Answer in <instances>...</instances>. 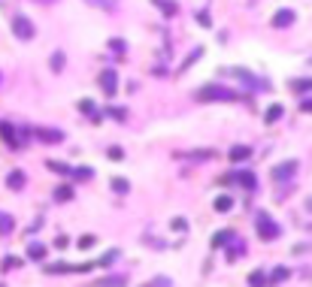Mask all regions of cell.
Segmentation results:
<instances>
[{"instance_id": "cell-1", "label": "cell", "mask_w": 312, "mask_h": 287, "mask_svg": "<svg viewBox=\"0 0 312 287\" xmlns=\"http://www.w3.org/2000/svg\"><path fill=\"white\" fill-rule=\"evenodd\" d=\"M197 100L200 103H234V100H239V94L228 85H206L197 91Z\"/></svg>"}, {"instance_id": "cell-2", "label": "cell", "mask_w": 312, "mask_h": 287, "mask_svg": "<svg viewBox=\"0 0 312 287\" xmlns=\"http://www.w3.org/2000/svg\"><path fill=\"white\" fill-rule=\"evenodd\" d=\"M255 230H258V236H261L264 242H273V239H279V233H282V227L276 224L267 212H258L255 215Z\"/></svg>"}, {"instance_id": "cell-3", "label": "cell", "mask_w": 312, "mask_h": 287, "mask_svg": "<svg viewBox=\"0 0 312 287\" xmlns=\"http://www.w3.org/2000/svg\"><path fill=\"white\" fill-rule=\"evenodd\" d=\"M12 33L19 40H33L37 30H33V22L27 19V15H15V19H12Z\"/></svg>"}, {"instance_id": "cell-4", "label": "cell", "mask_w": 312, "mask_h": 287, "mask_svg": "<svg viewBox=\"0 0 312 287\" xmlns=\"http://www.w3.org/2000/svg\"><path fill=\"white\" fill-rule=\"evenodd\" d=\"M294 172H297V160H285L273 169V182H288V178H294Z\"/></svg>"}, {"instance_id": "cell-5", "label": "cell", "mask_w": 312, "mask_h": 287, "mask_svg": "<svg viewBox=\"0 0 312 287\" xmlns=\"http://www.w3.org/2000/svg\"><path fill=\"white\" fill-rule=\"evenodd\" d=\"M100 88H103V94H115V88H118V73L115 70H103L100 73Z\"/></svg>"}, {"instance_id": "cell-6", "label": "cell", "mask_w": 312, "mask_h": 287, "mask_svg": "<svg viewBox=\"0 0 312 287\" xmlns=\"http://www.w3.org/2000/svg\"><path fill=\"white\" fill-rule=\"evenodd\" d=\"M37 139H40V142H49V145H55V142L64 139V133L55 130V127H40V130H37Z\"/></svg>"}, {"instance_id": "cell-7", "label": "cell", "mask_w": 312, "mask_h": 287, "mask_svg": "<svg viewBox=\"0 0 312 287\" xmlns=\"http://www.w3.org/2000/svg\"><path fill=\"white\" fill-rule=\"evenodd\" d=\"M125 284H128V275H103L91 287H125Z\"/></svg>"}, {"instance_id": "cell-8", "label": "cell", "mask_w": 312, "mask_h": 287, "mask_svg": "<svg viewBox=\"0 0 312 287\" xmlns=\"http://www.w3.org/2000/svg\"><path fill=\"white\" fill-rule=\"evenodd\" d=\"M294 19H297L294 9H279L273 15V27H288V24H294Z\"/></svg>"}, {"instance_id": "cell-9", "label": "cell", "mask_w": 312, "mask_h": 287, "mask_svg": "<svg viewBox=\"0 0 312 287\" xmlns=\"http://www.w3.org/2000/svg\"><path fill=\"white\" fill-rule=\"evenodd\" d=\"M231 178H234V182H239L246 191H255V185H258V182H255V172H249V169H239V172H234Z\"/></svg>"}, {"instance_id": "cell-10", "label": "cell", "mask_w": 312, "mask_h": 287, "mask_svg": "<svg viewBox=\"0 0 312 287\" xmlns=\"http://www.w3.org/2000/svg\"><path fill=\"white\" fill-rule=\"evenodd\" d=\"M25 182H27V178H25V172H22V169H12V172L6 175V188H9V191H22V188H25Z\"/></svg>"}, {"instance_id": "cell-11", "label": "cell", "mask_w": 312, "mask_h": 287, "mask_svg": "<svg viewBox=\"0 0 312 287\" xmlns=\"http://www.w3.org/2000/svg\"><path fill=\"white\" fill-rule=\"evenodd\" d=\"M12 230H15V218L6 212H0V236H9Z\"/></svg>"}, {"instance_id": "cell-12", "label": "cell", "mask_w": 312, "mask_h": 287, "mask_svg": "<svg viewBox=\"0 0 312 287\" xmlns=\"http://www.w3.org/2000/svg\"><path fill=\"white\" fill-rule=\"evenodd\" d=\"M0 136H3V139L9 142V145H12V148H19V145H22V139L12 133V127H9V124H0Z\"/></svg>"}, {"instance_id": "cell-13", "label": "cell", "mask_w": 312, "mask_h": 287, "mask_svg": "<svg viewBox=\"0 0 312 287\" xmlns=\"http://www.w3.org/2000/svg\"><path fill=\"white\" fill-rule=\"evenodd\" d=\"M55 200H58V203H70V200H73V188H70V185H58V188H55Z\"/></svg>"}, {"instance_id": "cell-14", "label": "cell", "mask_w": 312, "mask_h": 287, "mask_svg": "<svg viewBox=\"0 0 312 287\" xmlns=\"http://www.w3.org/2000/svg\"><path fill=\"white\" fill-rule=\"evenodd\" d=\"M252 157V148L249 145H234L231 148V160H234V164H236V160H249Z\"/></svg>"}, {"instance_id": "cell-15", "label": "cell", "mask_w": 312, "mask_h": 287, "mask_svg": "<svg viewBox=\"0 0 312 287\" xmlns=\"http://www.w3.org/2000/svg\"><path fill=\"white\" fill-rule=\"evenodd\" d=\"M228 242H234V230H221V233H215V236H212V248H221V245H228Z\"/></svg>"}, {"instance_id": "cell-16", "label": "cell", "mask_w": 312, "mask_h": 287, "mask_svg": "<svg viewBox=\"0 0 312 287\" xmlns=\"http://www.w3.org/2000/svg\"><path fill=\"white\" fill-rule=\"evenodd\" d=\"M282 112H285V109H282V103H273L270 109H267V115H264V121H267V124H276V121L282 118Z\"/></svg>"}, {"instance_id": "cell-17", "label": "cell", "mask_w": 312, "mask_h": 287, "mask_svg": "<svg viewBox=\"0 0 312 287\" xmlns=\"http://www.w3.org/2000/svg\"><path fill=\"white\" fill-rule=\"evenodd\" d=\"M27 257H30V260H43V257H46V245H40V242L27 245Z\"/></svg>"}, {"instance_id": "cell-18", "label": "cell", "mask_w": 312, "mask_h": 287, "mask_svg": "<svg viewBox=\"0 0 312 287\" xmlns=\"http://www.w3.org/2000/svg\"><path fill=\"white\" fill-rule=\"evenodd\" d=\"M234 209V196H228V193H221L218 200H215V212H231Z\"/></svg>"}, {"instance_id": "cell-19", "label": "cell", "mask_w": 312, "mask_h": 287, "mask_svg": "<svg viewBox=\"0 0 312 287\" xmlns=\"http://www.w3.org/2000/svg\"><path fill=\"white\" fill-rule=\"evenodd\" d=\"M242 254H246V245H242V242H231V251H228V260L234 263V260H239Z\"/></svg>"}, {"instance_id": "cell-20", "label": "cell", "mask_w": 312, "mask_h": 287, "mask_svg": "<svg viewBox=\"0 0 312 287\" xmlns=\"http://www.w3.org/2000/svg\"><path fill=\"white\" fill-rule=\"evenodd\" d=\"M267 284H270V278L264 272H252L249 275V287H267Z\"/></svg>"}, {"instance_id": "cell-21", "label": "cell", "mask_w": 312, "mask_h": 287, "mask_svg": "<svg viewBox=\"0 0 312 287\" xmlns=\"http://www.w3.org/2000/svg\"><path fill=\"white\" fill-rule=\"evenodd\" d=\"M79 109H82L85 115H91L94 121H100V112L94 109V103H91V100H79Z\"/></svg>"}, {"instance_id": "cell-22", "label": "cell", "mask_w": 312, "mask_h": 287, "mask_svg": "<svg viewBox=\"0 0 312 287\" xmlns=\"http://www.w3.org/2000/svg\"><path fill=\"white\" fill-rule=\"evenodd\" d=\"M85 3H91V6H97L103 12H112L115 9V0H85Z\"/></svg>"}, {"instance_id": "cell-23", "label": "cell", "mask_w": 312, "mask_h": 287, "mask_svg": "<svg viewBox=\"0 0 312 287\" xmlns=\"http://www.w3.org/2000/svg\"><path fill=\"white\" fill-rule=\"evenodd\" d=\"M288 275H291V272H288L285 266H276V269H273V275H270V281H273V284H279V281H285Z\"/></svg>"}, {"instance_id": "cell-24", "label": "cell", "mask_w": 312, "mask_h": 287, "mask_svg": "<svg viewBox=\"0 0 312 287\" xmlns=\"http://www.w3.org/2000/svg\"><path fill=\"white\" fill-rule=\"evenodd\" d=\"M49 67L55 70V73H61V70H64V51H55V55H52V61H49Z\"/></svg>"}, {"instance_id": "cell-25", "label": "cell", "mask_w": 312, "mask_h": 287, "mask_svg": "<svg viewBox=\"0 0 312 287\" xmlns=\"http://www.w3.org/2000/svg\"><path fill=\"white\" fill-rule=\"evenodd\" d=\"M46 167H49V169H55V172H61V175H73V169L67 167V164H58V160H49Z\"/></svg>"}, {"instance_id": "cell-26", "label": "cell", "mask_w": 312, "mask_h": 287, "mask_svg": "<svg viewBox=\"0 0 312 287\" xmlns=\"http://www.w3.org/2000/svg\"><path fill=\"white\" fill-rule=\"evenodd\" d=\"M112 191H115V193H128V191H130L128 178H112Z\"/></svg>"}, {"instance_id": "cell-27", "label": "cell", "mask_w": 312, "mask_h": 287, "mask_svg": "<svg viewBox=\"0 0 312 287\" xmlns=\"http://www.w3.org/2000/svg\"><path fill=\"white\" fill-rule=\"evenodd\" d=\"M155 3L161 6V12H167V15H176V3H173V0H155Z\"/></svg>"}, {"instance_id": "cell-28", "label": "cell", "mask_w": 312, "mask_h": 287, "mask_svg": "<svg viewBox=\"0 0 312 287\" xmlns=\"http://www.w3.org/2000/svg\"><path fill=\"white\" fill-rule=\"evenodd\" d=\"M91 175H94V169H88V167L73 169V178H79V182H85V178H91Z\"/></svg>"}, {"instance_id": "cell-29", "label": "cell", "mask_w": 312, "mask_h": 287, "mask_svg": "<svg viewBox=\"0 0 312 287\" xmlns=\"http://www.w3.org/2000/svg\"><path fill=\"white\" fill-rule=\"evenodd\" d=\"M294 91H312V79H300V82H291Z\"/></svg>"}, {"instance_id": "cell-30", "label": "cell", "mask_w": 312, "mask_h": 287, "mask_svg": "<svg viewBox=\"0 0 312 287\" xmlns=\"http://www.w3.org/2000/svg\"><path fill=\"white\" fill-rule=\"evenodd\" d=\"M170 227L176 230V233H185V230H188V221H185V218H173V221H170Z\"/></svg>"}, {"instance_id": "cell-31", "label": "cell", "mask_w": 312, "mask_h": 287, "mask_svg": "<svg viewBox=\"0 0 312 287\" xmlns=\"http://www.w3.org/2000/svg\"><path fill=\"white\" fill-rule=\"evenodd\" d=\"M94 242H97V239H94V236H88V233H85V236L79 239V248H82V251H88V248H91Z\"/></svg>"}, {"instance_id": "cell-32", "label": "cell", "mask_w": 312, "mask_h": 287, "mask_svg": "<svg viewBox=\"0 0 312 287\" xmlns=\"http://www.w3.org/2000/svg\"><path fill=\"white\" fill-rule=\"evenodd\" d=\"M15 266H22V260L19 257H6L3 260V272H6V269H15Z\"/></svg>"}, {"instance_id": "cell-33", "label": "cell", "mask_w": 312, "mask_h": 287, "mask_svg": "<svg viewBox=\"0 0 312 287\" xmlns=\"http://www.w3.org/2000/svg\"><path fill=\"white\" fill-rule=\"evenodd\" d=\"M106 154H109V160H121V157H125V151H121L118 145H112V148H109Z\"/></svg>"}, {"instance_id": "cell-34", "label": "cell", "mask_w": 312, "mask_h": 287, "mask_svg": "<svg viewBox=\"0 0 312 287\" xmlns=\"http://www.w3.org/2000/svg\"><path fill=\"white\" fill-rule=\"evenodd\" d=\"M300 109L312 115V97H303V100H300Z\"/></svg>"}, {"instance_id": "cell-35", "label": "cell", "mask_w": 312, "mask_h": 287, "mask_svg": "<svg viewBox=\"0 0 312 287\" xmlns=\"http://www.w3.org/2000/svg\"><path fill=\"white\" fill-rule=\"evenodd\" d=\"M109 48L112 51H125V43H121V40H109Z\"/></svg>"}, {"instance_id": "cell-36", "label": "cell", "mask_w": 312, "mask_h": 287, "mask_svg": "<svg viewBox=\"0 0 312 287\" xmlns=\"http://www.w3.org/2000/svg\"><path fill=\"white\" fill-rule=\"evenodd\" d=\"M146 287H170V281H167V278H155V281L146 284Z\"/></svg>"}, {"instance_id": "cell-37", "label": "cell", "mask_w": 312, "mask_h": 287, "mask_svg": "<svg viewBox=\"0 0 312 287\" xmlns=\"http://www.w3.org/2000/svg\"><path fill=\"white\" fill-rule=\"evenodd\" d=\"M55 245H58V248H67V245H70V239H67V236H58Z\"/></svg>"}, {"instance_id": "cell-38", "label": "cell", "mask_w": 312, "mask_h": 287, "mask_svg": "<svg viewBox=\"0 0 312 287\" xmlns=\"http://www.w3.org/2000/svg\"><path fill=\"white\" fill-rule=\"evenodd\" d=\"M40 3H55V0H40Z\"/></svg>"}]
</instances>
